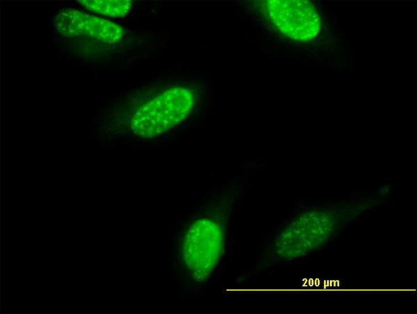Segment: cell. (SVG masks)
<instances>
[{"label":"cell","instance_id":"6da1fadb","mask_svg":"<svg viewBox=\"0 0 417 314\" xmlns=\"http://www.w3.org/2000/svg\"><path fill=\"white\" fill-rule=\"evenodd\" d=\"M200 94L190 85L173 84L159 90L136 106L129 119L132 135L142 140L166 135L182 126L195 113Z\"/></svg>","mask_w":417,"mask_h":314},{"label":"cell","instance_id":"277c9868","mask_svg":"<svg viewBox=\"0 0 417 314\" xmlns=\"http://www.w3.org/2000/svg\"><path fill=\"white\" fill-rule=\"evenodd\" d=\"M86 9L113 17L125 16L131 9V1H77Z\"/></svg>","mask_w":417,"mask_h":314},{"label":"cell","instance_id":"7a4b0ae2","mask_svg":"<svg viewBox=\"0 0 417 314\" xmlns=\"http://www.w3.org/2000/svg\"><path fill=\"white\" fill-rule=\"evenodd\" d=\"M266 9L273 24L291 38L309 40L320 31V17L308 1H268Z\"/></svg>","mask_w":417,"mask_h":314},{"label":"cell","instance_id":"3957f363","mask_svg":"<svg viewBox=\"0 0 417 314\" xmlns=\"http://www.w3.org/2000/svg\"><path fill=\"white\" fill-rule=\"evenodd\" d=\"M56 25L65 35L87 36L108 43L118 42L124 34L123 28L115 23L72 9L60 11Z\"/></svg>","mask_w":417,"mask_h":314}]
</instances>
